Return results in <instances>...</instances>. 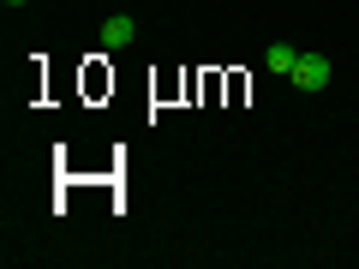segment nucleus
<instances>
[{"instance_id":"nucleus-1","label":"nucleus","mask_w":359,"mask_h":269,"mask_svg":"<svg viewBox=\"0 0 359 269\" xmlns=\"http://www.w3.org/2000/svg\"><path fill=\"white\" fill-rule=\"evenodd\" d=\"M330 78H335L330 54H299V60H294V72H287V84L311 96V90H330Z\"/></svg>"},{"instance_id":"nucleus-2","label":"nucleus","mask_w":359,"mask_h":269,"mask_svg":"<svg viewBox=\"0 0 359 269\" xmlns=\"http://www.w3.org/2000/svg\"><path fill=\"white\" fill-rule=\"evenodd\" d=\"M138 42V18H126V13H114L102 25V48H132Z\"/></svg>"},{"instance_id":"nucleus-3","label":"nucleus","mask_w":359,"mask_h":269,"mask_svg":"<svg viewBox=\"0 0 359 269\" xmlns=\"http://www.w3.org/2000/svg\"><path fill=\"white\" fill-rule=\"evenodd\" d=\"M264 60H269V72H294V60H299V48H294V42H269V48H264Z\"/></svg>"},{"instance_id":"nucleus-4","label":"nucleus","mask_w":359,"mask_h":269,"mask_svg":"<svg viewBox=\"0 0 359 269\" xmlns=\"http://www.w3.org/2000/svg\"><path fill=\"white\" fill-rule=\"evenodd\" d=\"M6 6H25V0H6Z\"/></svg>"}]
</instances>
